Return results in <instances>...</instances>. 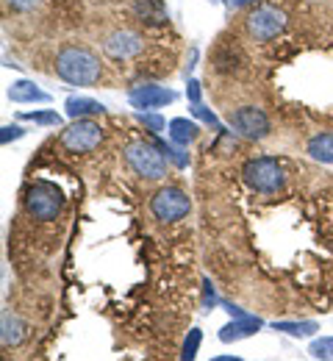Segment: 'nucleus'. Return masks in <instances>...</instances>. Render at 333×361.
Instances as JSON below:
<instances>
[{
	"label": "nucleus",
	"instance_id": "1",
	"mask_svg": "<svg viewBox=\"0 0 333 361\" xmlns=\"http://www.w3.org/2000/svg\"><path fill=\"white\" fill-rule=\"evenodd\" d=\"M56 73L73 87H92L100 81V61L84 47H64L56 56Z\"/></svg>",
	"mask_w": 333,
	"mask_h": 361
},
{
	"label": "nucleus",
	"instance_id": "2",
	"mask_svg": "<svg viewBox=\"0 0 333 361\" xmlns=\"http://www.w3.org/2000/svg\"><path fill=\"white\" fill-rule=\"evenodd\" d=\"M122 156H125L128 167L142 178L158 180L167 176V159H164V153L156 142H142V139L128 142Z\"/></svg>",
	"mask_w": 333,
	"mask_h": 361
},
{
	"label": "nucleus",
	"instance_id": "3",
	"mask_svg": "<svg viewBox=\"0 0 333 361\" xmlns=\"http://www.w3.org/2000/svg\"><path fill=\"white\" fill-rule=\"evenodd\" d=\"M241 178H244V183H247L253 192H261V195H272V192L284 189V180H286L284 167H281L275 159H270V156L244 161Z\"/></svg>",
	"mask_w": 333,
	"mask_h": 361
},
{
	"label": "nucleus",
	"instance_id": "4",
	"mask_svg": "<svg viewBox=\"0 0 333 361\" xmlns=\"http://www.w3.org/2000/svg\"><path fill=\"white\" fill-rule=\"evenodd\" d=\"M25 212H28L34 220H39V223L56 220V217L64 212V195H61V189L48 183V180L34 183V186L25 192Z\"/></svg>",
	"mask_w": 333,
	"mask_h": 361
},
{
	"label": "nucleus",
	"instance_id": "5",
	"mask_svg": "<svg viewBox=\"0 0 333 361\" xmlns=\"http://www.w3.org/2000/svg\"><path fill=\"white\" fill-rule=\"evenodd\" d=\"M189 195L184 189H178V186H164L150 200V212H153V217L158 223H178V220H184L189 214Z\"/></svg>",
	"mask_w": 333,
	"mask_h": 361
},
{
	"label": "nucleus",
	"instance_id": "6",
	"mask_svg": "<svg viewBox=\"0 0 333 361\" xmlns=\"http://www.w3.org/2000/svg\"><path fill=\"white\" fill-rule=\"evenodd\" d=\"M244 25L256 42H270L286 31V14L275 6H258L256 11L247 14Z\"/></svg>",
	"mask_w": 333,
	"mask_h": 361
},
{
	"label": "nucleus",
	"instance_id": "7",
	"mask_svg": "<svg viewBox=\"0 0 333 361\" xmlns=\"http://www.w3.org/2000/svg\"><path fill=\"white\" fill-rule=\"evenodd\" d=\"M231 128L237 131L239 136L250 139V142H261L270 136V117L256 109V106H241V109H234L231 117H228Z\"/></svg>",
	"mask_w": 333,
	"mask_h": 361
},
{
	"label": "nucleus",
	"instance_id": "8",
	"mask_svg": "<svg viewBox=\"0 0 333 361\" xmlns=\"http://www.w3.org/2000/svg\"><path fill=\"white\" fill-rule=\"evenodd\" d=\"M100 142H103V128L97 126L95 120H89V117L75 120L61 134V145L67 150H73V153H89V150H95Z\"/></svg>",
	"mask_w": 333,
	"mask_h": 361
},
{
	"label": "nucleus",
	"instance_id": "9",
	"mask_svg": "<svg viewBox=\"0 0 333 361\" xmlns=\"http://www.w3.org/2000/svg\"><path fill=\"white\" fill-rule=\"evenodd\" d=\"M103 50H106V56H111V59H117V61L134 59V56L142 53V37L134 34V31H114V34L106 37Z\"/></svg>",
	"mask_w": 333,
	"mask_h": 361
},
{
	"label": "nucleus",
	"instance_id": "10",
	"mask_svg": "<svg viewBox=\"0 0 333 361\" xmlns=\"http://www.w3.org/2000/svg\"><path fill=\"white\" fill-rule=\"evenodd\" d=\"M178 94L172 90H164V87H153V84H144V87H134L128 92V100L134 109H161L167 103H172Z\"/></svg>",
	"mask_w": 333,
	"mask_h": 361
},
{
	"label": "nucleus",
	"instance_id": "11",
	"mask_svg": "<svg viewBox=\"0 0 333 361\" xmlns=\"http://www.w3.org/2000/svg\"><path fill=\"white\" fill-rule=\"evenodd\" d=\"M261 325H264V319H261V317H253V314L234 317L228 325H222V328H220V342L231 345V342H239V339H247V336H253Z\"/></svg>",
	"mask_w": 333,
	"mask_h": 361
},
{
	"label": "nucleus",
	"instance_id": "12",
	"mask_svg": "<svg viewBox=\"0 0 333 361\" xmlns=\"http://www.w3.org/2000/svg\"><path fill=\"white\" fill-rule=\"evenodd\" d=\"M64 111H67V117H73V120H81V117H95V114H106V106H103L100 100H92V97H78V94H73V97H67V103H64Z\"/></svg>",
	"mask_w": 333,
	"mask_h": 361
},
{
	"label": "nucleus",
	"instance_id": "13",
	"mask_svg": "<svg viewBox=\"0 0 333 361\" xmlns=\"http://www.w3.org/2000/svg\"><path fill=\"white\" fill-rule=\"evenodd\" d=\"M8 100H14V103H50V94L39 90L34 81H14L8 87Z\"/></svg>",
	"mask_w": 333,
	"mask_h": 361
},
{
	"label": "nucleus",
	"instance_id": "14",
	"mask_svg": "<svg viewBox=\"0 0 333 361\" xmlns=\"http://www.w3.org/2000/svg\"><path fill=\"white\" fill-rule=\"evenodd\" d=\"M25 339V322L11 312H3V325H0V342L3 348H17Z\"/></svg>",
	"mask_w": 333,
	"mask_h": 361
},
{
	"label": "nucleus",
	"instance_id": "15",
	"mask_svg": "<svg viewBox=\"0 0 333 361\" xmlns=\"http://www.w3.org/2000/svg\"><path fill=\"white\" fill-rule=\"evenodd\" d=\"M308 156L322 161V164H333V131H325V134H317L308 139L306 145Z\"/></svg>",
	"mask_w": 333,
	"mask_h": 361
},
{
	"label": "nucleus",
	"instance_id": "16",
	"mask_svg": "<svg viewBox=\"0 0 333 361\" xmlns=\"http://www.w3.org/2000/svg\"><path fill=\"white\" fill-rule=\"evenodd\" d=\"M197 126L194 123H189L187 117H175V120H170V126H167V134H170V139L172 142H178V145H189V142H194L197 139Z\"/></svg>",
	"mask_w": 333,
	"mask_h": 361
},
{
	"label": "nucleus",
	"instance_id": "17",
	"mask_svg": "<svg viewBox=\"0 0 333 361\" xmlns=\"http://www.w3.org/2000/svg\"><path fill=\"white\" fill-rule=\"evenodd\" d=\"M137 14L142 17L147 25H164V23L170 20L161 0H139V3H137Z\"/></svg>",
	"mask_w": 333,
	"mask_h": 361
},
{
	"label": "nucleus",
	"instance_id": "18",
	"mask_svg": "<svg viewBox=\"0 0 333 361\" xmlns=\"http://www.w3.org/2000/svg\"><path fill=\"white\" fill-rule=\"evenodd\" d=\"M275 331H284L289 336H297V339H306V336H314L320 331V322L314 319H300V322H272Z\"/></svg>",
	"mask_w": 333,
	"mask_h": 361
},
{
	"label": "nucleus",
	"instance_id": "19",
	"mask_svg": "<svg viewBox=\"0 0 333 361\" xmlns=\"http://www.w3.org/2000/svg\"><path fill=\"white\" fill-rule=\"evenodd\" d=\"M156 145L161 147V153L178 167V170H184V167H189V153H184V145H178V142H167V139H161V136L156 134Z\"/></svg>",
	"mask_w": 333,
	"mask_h": 361
},
{
	"label": "nucleus",
	"instance_id": "20",
	"mask_svg": "<svg viewBox=\"0 0 333 361\" xmlns=\"http://www.w3.org/2000/svg\"><path fill=\"white\" fill-rule=\"evenodd\" d=\"M20 120L37 123V126H61V114L56 111H20Z\"/></svg>",
	"mask_w": 333,
	"mask_h": 361
},
{
	"label": "nucleus",
	"instance_id": "21",
	"mask_svg": "<svg viewBox=\"0 0 333 361\" xmlns=\"http://www.w3.org/2000/svg\"><path fill=\"white\" fill-rule=\"evenodd\" d=\"M311 359H333V336H320L308 345Z\"/></svg>",
	"mask_w": 333,
	"mask_h": 361
},
{
	"label": "nucleus",
	"instance_id": "22",
	"mask_svg": "<svg viewBox=\"0 0 333 361\" xmlns=\"http://www.w3.org/2000/svg\"><path fill=\"white\" fill-rule=\"evenodd\" d=\"M200 342H203V331L200 328H191L189 336H187V342H184V350H181V359L184 361H191L197 356V348H200Z\"/></svg>",
	"mask_w": 333,
	"mask_h": 361
},
{
	"label": "nucleus",
	"instance_id": "23",
	"mask_svg": "<svg viewBox=\"0 0 333 361\" xmlns=\"http://www.w3.org/2000/svg\"><path fill=\"white\" fill-rule=\"evenodd\" d=\"M139 123H142L150 134H161V131L170 126V123H164V117H161V114H147V111L139 114Z\"/></svg>",
	"mask_w": 333,
	"mask_h": 361
},
{
	"label": "nucleus",
	"instance_id": "24",
	"mask_svg": "<svg viewBox=\"0 0 333 361\" xmlns=\"http://www.w3.org/2000/svg\"><path fill=\"white\" fill-rule=\"evenodd\" d=\"M191 114L197 117V120H203V123H208V126H214L217 131H222V126H220V120L214 117V111H208V109H203L200 103H191V109H189Z\"/></svg>",
	"mask_w": 333,
	"mask_h": 361
},
{
	"label": "nucleus",
	"instance_id": "25",
	"mask_svg": "<svg viewBox=\"0 0 333 361\" xmlns=\"http://www.w3.org/2000/svg\"><path fill=\"white\" fill-rule=\"evenodd\" d=\"M203 286H206V292H203V309H214L217 303H222V300L217 298V292H214V286H211V281H208V278L203 281Z\"/></svg>",
	"mask_w": 333,
	"mask_h": 361
},
{
	"label": "nucleus",
	"instance_id": "26",
	"mask_svg": "<svg viewBox=\"0 0 333 361\" xmlns=\"http://www.w3.org/2000/svg\"><path fill=\"white\" fill-rule=\"evenodd\" d=\"M25 131L20 128V126H3V131H0V142L3 145H8V142H14V139H23Z\"/></svg>",
	"mask_w": 333,
	"mask_h": 361
},
{
	"label": "nucleus",
	"instance_id": "27",
	"mask_svg": "<svg viewBox=\"0 0 333 361\" xmlns=\"http://www.w3.org/2000/svg\"><path fill=\"white\" fill-rule=\"evenodd\" d=\"M14 11H34V8H39L42 6V0H6Z\"/></svg>",
	"mask_w": 333,
	"mask_h": 361
},
{
	"label": "nucleus",
	"instance_id": "28",
	"mask_svg": "<svg viewBox=\"0 0 333 361\" xmlns=\"http://www.w3.org/2000/svg\"><path fill=\"white\" fill-rule=\"evenodd\" d=\"M187 97H189L191 103H200V84H197V81H189V87H187Z\"/></svg>",
	"mask_w": 333,
	"mask_h": 361
},
{
	"label": "nucleus",
	"instance_id": "29",
	"mask_svg": "<svg viewBox=\"0 0 333 361\" xmlns=\"http://www.w3.org/2000/svg\"><path fill=\"white\" fill-rule=\"evenodd\" d=\"M228 6H234V8H241V6H250V3H256V0H225Z\"/></svg>",
	"mask_w": 333,
	"mask_h": 361
},
{
	"label": "nucleus",
	"instance_id": "30",
	"mask_svg": "<svg viewBox=\"0 0 333 361\" xmlns=\"http://www.w3.org/2000/svg\"><path fill=\"white\" fill-rule=\"evenodd\" d=\"M214 361H239L237 356H217Z\"/></svg>",
	"mask_w": 333,
	"mask_h": 361
}]
</instances>
